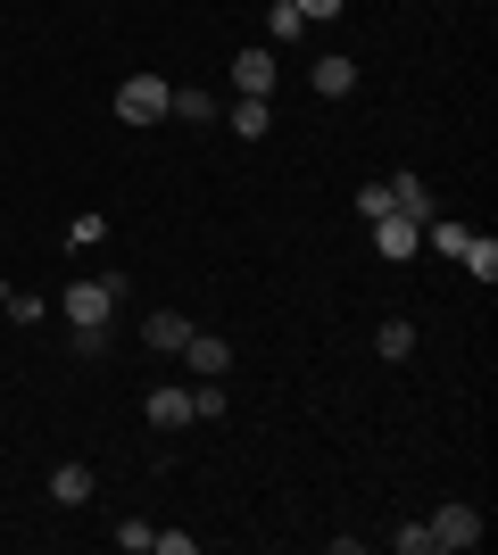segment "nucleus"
<instances>
[{"label": "nucleus", "instance_id": "nucleus-1", "mask_svg": "<svg viewBox=\"0 0 498 555\" xmlns=\"http://www.w3.org/2000/svg\"><path fill=\"white\" fill-rule=\"evenodd\" d=\"M125 291H133L125 274H75L59 307H67V324H75V332H108V315L125 307Z\"/></svg>", "mask_w": 498, "mask_h": 555}, {"label": "nucleus", "instance_id": "nucleus-2", "mask_svg": "<svg viewBox=\"0 0 498 555\" xmlns=\"http://www.w3.org/2000/svg\"><path fill=\"white\" fill-rule=\"evenodd\" d=\"M166 108H175V83H166V75H125L117 83V116L125 125H166Z\"/></svg>", "mask_w": 498, "mask_h": 555}, {"label": "nucleus", "instance_id": "nucleus-3", "mask_svg": "<svg viewBox=\"0 0 498 555\" xmlns=\"http://www.w3.org/2000/svg\"><path fill=\"white\" fill-rule=\"evenodd\" d=\"M432 531V555H465V547H482V506H465V498H449V506L424 522Z\"/></svg>", "mask_w": 498, "mask_h": 555}, {"label": "nucleus", "instance_id": "nucleus-4", "mask_svg": "<svg viewBox=\"0 0 498 555\" xmlns=\"http://www.w3.org/2000/svg\"><path fill=\"white\" fill-rule=\"evenodd\" d=\"M274 75H283L274 42H250V50H233V92H241V100H274Z\"/></svg>", "mask_w": 498, "mask_h": 555}, {"label": "nucleus", "instance_id": "nucleus-5", "mask_svg": "<svg viewBox=\"0 0 498 555\" xmlns=\"http://www.w3.org/2000/svg\"><path fill=\"white\" fill-rule=\"evenodd\" d=\"M424 249V224H416V216H374V257H391V266H399V257H416Z\"/></svg>", "mask_w": 498, "mask_h": 555}, {"label": "nucleus", "instance_id": "nucleus-6", "mask_svg": "<svg viewBox=\"0 0 498 555\" xmlns=\"http://www.w3.org/2000/svg\"><path fill=\"white\" fill-rule=\"evenodd\" d=\"M183 357H191V373H200V382H225V373H233V340H225V332H191Z\"/></svg>", "mask_w": 498, "mask_h": 555}, {"label": "nucleus", "instance_id": "nucleus-7", "mask_svg": "<svg viewBox=\"0 0 498 555\" xmlns=\"http://www.w3.org/2000/svg\"><path fill=\"white\" fill-rule=\"evenodd\" d=\"M142 406H150V431H183V423H191V390H183V382H158Z\"/></svg>", "mask_w": 498, "mask_h": 555}, {"label": "nucleus", "instance_id": "nucleus-8", "mask_svg": "<svg viewBox=\"0 0 498 555\" xmlns=\"http://www.w3.org/2000/svg\"><path fill=\"white\" fill-rule=\"evenodd\" d=\"M150 348H158V357H183V340H191V332H200V324H191V315H175V307H150Z\"/></svg>", "mask_w": 498, "mask_h": 555}, {"label": "nucleus", "instance_id": "nucleus-9", "mask_svg": "<svg viewBox=\"0 0 498 555\" xmlns=\"http://www.w3.org/2000/svg\"><path fill=\"white\" fill-rule=\"evenodd\" d=\"M308 83H316V92H324V100H349V92H357V67H349V59H341V50H324Z\"/></svg>", "mask_w": 498, "mask_h": 555}, {"label": "nucleus", "instance_id": "nucleus-10", "mask_svg": "<svg viewBox=\"0 0 498 555\" xmlns=\"http://www.w3.org/2000/svg\"><path fill=\"white\" fill-rule=\"evenodd\" d=\"M225 125H233L241 141H266V133H274V100H241L233 92V116H225Z\"/></svg>", "mask_w": 498, "mask_h": 555}, {"label": "nucleus", "instance_id": "nucleus-11", "mask_svg": "<svg viewBox=\"0 0 498 555\" xmlns=\"http://www.w3.org/2000/svg\"><path fill=\"white\" fill-rule=\"evenodd\" d=\"M92 464H59V473H50V498H59V506H92Z\"/></svg>", "mask_w": 498, "mask_h": 555}, {"label": "nucleus", "instance_id": "nucleus-12", "mask_svg": "<svg viewBox=\"0 0 498 555\" xmlns=\"http://www.w3.org/2000/svg\"><path fill=\"white\" fill-rule=\"evenodd\" d=\"M457 266H465L474 282H498V241H490V232H465V249H457Z\"/></svg>", "mask_w": 498, "mask_h": 555}, {"label": "nucleus", "instance_id": "nucleus-13", "mask_svg": "<svg viewBox=\"0 0 498 555\" xmlns=\"http://www.w3.org/2000/svg\"><path fill=\"white\" fill-rule=\"evenodd\" d=\"M374 348H382V357H391V365H407V357H416V324H407V315H391V324H374Z\"/></svg>", "mask_w": 498, "mask_h": 555}, {"label": "nucleus", "instance_id": "nucleus-14", "mask_svg": "<svg viewBox=\"0 0 498 555\" xmlns=\"http://www.w3.org/2000/svg\"><path fill=\"white\" fill-rule=\"evenodd\" d=\"M100 241H108V216H100V208H84V216L67 224V249L84 257V249H100Z\"/></svg>", "mask_w": 498, "mask_h": 555}, {"label": "nucleus", "instance_id": "nucleus-15", "mask_svg": "<svg viewBox=\"0 0 498 555\" xmlns=\"http://www.w3.org/2000/svg\"><path fill=\"white\" fill-rule=\"evenodd\" d=\"M166 116H183V125H208L216 116V92H200V83H183V92H175V108Z\"/></svg>", "mask_w": 498, "mask_h": 555}, {"label": "nucleus", "instance_id": "nucleus-16", "mask_svg": "<svg viewBox=\"0 0 498 555\" xmlns=\"http://www.w3.org/2000/svg\"><path fill=\"white\" fill-rule=\"evenodd\" d=\"M0 307H9V315H17V324H42V315H50V299H42V291H17V282H9V291H0Z\"/></svg>", "mask_w": 498, "mask_h": 555}, {"label": "nucleus", "instance_id": "nucleus-17", "mask_svg": "<svg viewBox=\"0 0 498 555\" xmlns=\"http://www.w3.org/2000/svg\"><path fill=\"white\" fill-rule=\"evenodd\" d=\"M266 34H274V42H299V34H308V17H299L291 0H274V9H266Z\"/></svg>", "mask_w": 498, "mask_h": 555}, {"label": "nucleus", "instance_id": "nucleus-18", "mask_svg": "<svg viewBox=\"0 0 498 555\" xmlns=\"http://www.w3.org/2000/svg\"><path fill=\"white\" fill-rule=\"evenodd\" d=\"M191 423H225V382H200V390H191Z\"/></svg>", "mask_w": 498, "mask_h": 555}, {"label": "nucleus", "instance_id": "nucleus-19", "mask_svg": "<svg viewBox=\"0 0 498 555\" xmlns=\"http://www.w3.org/2000/svg\"><path fill=\"white\" fill-rule=\"evenodd\" d=\"M424 241H432L440 257H457V249H465V224H449V216H432V224H424Z\"/></svg>", "mask_w": 498, "mask_h": 555}, {"label": "nucleus", "instance_id": "nucleus-20", "mask_svg": "<svg viewBox=\"0 0 498 555\" xmlns=\"http://www.w3.org/2000/svg\"><path fill=\"white\" fill-rule=\"evenodd\" d=\"M349 208L366 216V224H374V216H391V183H366V191H357V199H349Z\"/></svg>", "mask_w": 498, "mask_h": 555}, {"label": "nucleus", "instance_id": "nucleus-21", "mask_svg": "<svg viewBox=\"0 0 498 555\" xmlns=\"http://www.w3.org/2000/svg\"><path fill=\"white\" fill-rule=\"evenodd\" d=\"M150 539H158V531H150L142 514H133V522H117V547H125V555H150Z\"/></svg>", "mask_w": 498, "mask_h": 555}, {"label": "nucleus", "instance_id": "nucleus-22", "mask_svg": "<svg viewBox=\"0 0 498 555\" xmlns=\"http://www.w3.org/2000/svg\"><path fill=\"white\" fill-rule=\"evenodd\" d=\"M391 547H399V555H432V531H424V522H407V531H391Z\"/></svg>", "mask_w": 498, "mask_h": 555}, {"label": "nucleus", "instance_id": "nucleus-23", "mask_svg": "<svg viewBox=\"0 0 498 555\" xmlns=\"http://www.w3.org/2000/svg\"><path fill=\"white\" fill-rule=\"evenodd\" d=\"M291 9H299V17H308V25H324V17H341L349 0H291Z\"/></svg>", "mask_w": 498, "mask_h": 555}]
</instances>
